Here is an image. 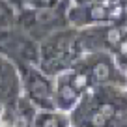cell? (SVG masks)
Here are the masks:
<instances>
[{"instance_id":"obj_14","label":"cell","mask_w":127,"mask_h":127,"mask_svg":"<svg viewBox=\"0 0 127 127\" xmlns=\"http://www.w3.org/2000/svg\"><path fill=\"white\" fill-rule=\"evenodd\" d=\"M9 2H11V4L15 6V8H17V11H19V9H21V8L24 6V0H9Z\"/></svg>"},{"instance_id":"obj_3","label":"cell","mask_w":127,"mask_h":127,"mask_svg":"<svg viewBox=\"0 0 127 127\" xmlns=\"http://www.w3.org/2000/svg\"><path fill=\"white\" fill-rule=\"evenodd\" d=\"M0 54L11 60L17 67L39 65L41 58L39 43L19 26H13L0 34Z\"/></svg>"},{"instance_id":"obj_6","label":"cell","mask_w":127,"mask_h":127,"mask_svg":"<svg viewBox=\"0 0 127 127\" xmlns=\"http://www.w3.org/2000/svg\"><path fill=\"white\" fill-rule=\"evenodd\" d=\"M112 4H114V0H97V2H88V4L73 2L69 8V24L80 30V28L110 23L108 9Z\"/></svg>"},{"instance_id":"obj_12","label":"cell","mask_w":127,"mask_h":127,"mask_svg":"<svg viewBox=\"0 0 127 127\" xmlns=\"http://www.w3.org/2000/svg\"><path fill=\"white\" fill-rule=\"evenodd\" d=\"M17 26V8L9 0H0V34Z\"/></svg>"},{"instance_id":"obj_2","label":"cell","mask_w":127,"mask_h":127,"mask_svg":"<svg viewBox=\"0 0 127 127\" xmlns=\"http://www.w3.org/2000/svg\"><path fill=\"white\" fill-rule=\"evenodd\" d=\"M73 0H64L54 8H21L17 11V26L23 28L37 43L47 39L54 32L71 26L69 24V8Z\"/></svg>"},{"instance_id":"obj_10","label":"cell","mask_w":127,"mask_h":127,"mask_svg":"<svg viewBox=\"0 0 127 127\" xmlns=\"http://www.w3.org/2000/svg\"><path fill=\"white\" fill-rule=\"evenodd\" d=\"M65 79L69 80V84H71L75 90H79L80 94H86V92H90L92 88H94V82H92V77L90 73H88L86 65L82 64V60H77L75 64H73L69 69H65V71L62 73Z\"/></svg>"},{"instance_id":"obj_16","label":"cell","mask_w":127,"mask_h":127,"mask_svg":"<svg viewBox=\"0 0 127 127\" xmlns=\"http://www.w3.org/2000/svg\"><path fill=\"white\" fill-rule=\"evenodd\" d=\"M73 127H75V125H73Z\"/></svg>"},{"instance_id":"obj_5","label":"cell","mask_w":127,"mask_h":127,"mask_svg":"<svg viewBox=\"0 0 127 127\" xmlns=\"http://www.w3.org/2000/svg\"><path fill=\"white\" fill-rule=\"evenodd\" d=\"M80 60L86 65L94 86L127 88V77L120 69L114 52H108V51L86 52V54L80 56Z\"/></svg>"},{"instance_id":"obj_9","label":"cell","mask_w":127,"mask_h":127,"mask_svg":"<svg viewBox=\"0 0 127 127\" xmlns=\"http://www.w3.org/2000/svg\"><path fill=\"white\" fill-rule=\"evenodd\" d=\"M82 99V94L69 84V80L60 73L56 77V108L71 114Z\"/></svg>"},{"instance_id":"obj_11","label":"cell","mask_w":127,"mask_h":127,"mask_svg":"<svg viewBox=\"0 0 127 127\" xmlns=\"http://www.w3.org/2000/svg\"><path fill=\"white\" fill-rule=\"evenodd\" d=\"M34 127H73V120L69 112L51 108V110H37L34 118Z\"/></svg>"},{"instance_id":"obj_7","label":"cell","mask_w":127,"mask_h":127,"mask_svg":"<svg viewBox=\"0 0 127 127\" xmlns=\"http://www.w3.org/2000/svg\"><path fill=\"white\" fill-rule=\"evenodd\" d=\"M23 95L21 69L0 54V105L9 107Z\"/></svg>"},{"instance_id":"obj_1","label":"cell","mask_w":127,"mask_h":127,"mask_svg":"<svg viewBox=\"0 0 127 127\" xmlns=\"http://www.w3.org/2000/svg\"><path fill=\"white\" fill-rule=\"evenodd\" d=\"M77 34H79V28L67 26L64 30L54 32L52 36L39 43V67L47 75L58 77L80 58L79 47H77Z\"/></svg>"},{"instance_id":"obj_13","label":"cell","mask_w":127,"mask_h":127,"mask_svg":"<svg viewBox=\"0 0 127 127\" xmlns=\"http://www.w3.org/2000/svg\"><path fill=\"white\" fill-rule=\"evenodd\" d=\"M62 2L64 0H24L23 8H54Z\"/></svg>"},{"instance_id":"obj_4","label":"cell","mask_w":127,"mask_h":127,"mask_svg":"<svg viewBox=\"0 0 127 127\" xmlns=\"http://www.w3.org/2000/svg\"><path fill=\"white\" fill-rule=\"evenodd\" d=\"M19 69L23 94L39 110L56 108V77L47 75L39 65H23Z\"/></svg>"},{"instance_id":"obj_15","label":"cell","mask_w":127,"mask_h":127,"mask_svg":"<svg viewBox=\"0 0 127 127\" xmlns=\"http://www.w3.org/2000/svg\"><path fill=\"white\" fill-rule=\"evenodd\" d=\"M2 108H4V107H2V105H0V114H2Z\"/></svg>"},{"instance_id":"obj_8","label":"cell","mask_w":127,"mask_h":127,"mask_svg":"<svg viewBox=\"0 0 127 127\" xmlns=\"http://www.w3.org/2000/svg\"><path fill=\"white\" fill-rule=\"evenodd\" d=\"M37 110L39 108L23 94L13 105L2 108L0 120L6 123V127H34V118Z\"/></svg>"}]
</instances>
